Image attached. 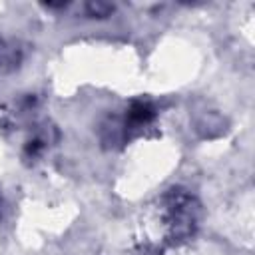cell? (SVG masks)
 I'll list each match as a JSON object with an SVG mask.
<instances>
[{
  "label": "cell",
  "mask_w": 255,
  "mask_h": 255,
  "mask_svg": "<svg viewBox=\"0 0 255 255\" xmlns=\"http://www.w3.org/2000/svg\"><path fill=\"white\" fill-rule=\"evenodd\" d=\"M86 10H88L90 16H100V18H104V16H110V14L114 12V6H112V4H106V2H90V4L86 6Z\"/></svg>",
  "instance_id": "1"
}]
</instances>
